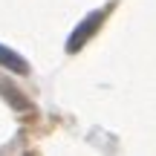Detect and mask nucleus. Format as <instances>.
I'll list each match as a JSON object with an SVG mask.
<instances>
[{"label": "nucleus", "mask_w": 156, "mask_h": 156, "mask_svg": "<svg viewBox=\"0 0 156 156\" xmlns=\"http://www.w3.org/2000/svg\"><path fill=\"white\" fill-rule=\"evenodd\" d=\"M98 20H101V12H95V15H90L84 23H78V29L73 32V38H69V44H67V46H69V52H78V46L87 44V38L95 32V29H98V26H95Z\"/></svg>", "instance_id": "f257e3e1"}, {"label": "nucleus", "mask_w": 156, "mask_h": 156, "mask_svg": "<svg viewBox=\"0 0 156 156\" xmlns=\"http://www.w3.org/2000/svg\"><path fill=\"white\" fill-rule=\"evenodd\" d=\"M0 64H3V67H9V69H17L20 75L29 69V64L23 61V58H17L15 52H6V46H0Z\"/></svg>", "instance_id": "f03ea898"}]
</instances>
